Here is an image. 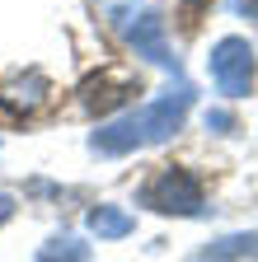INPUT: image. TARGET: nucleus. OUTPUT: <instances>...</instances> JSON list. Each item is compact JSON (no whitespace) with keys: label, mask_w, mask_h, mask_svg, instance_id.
Wrapping results in <instances>:
<instances>
[{"label":"nucleus","mask_w":258,"mask_h":262,"mask_svg":"<svg viewBox=\"0 0 258 262\" xmlns=\"http://www.w3.org/2000/svg\"><path fill=\"white\" fill-rule=\"evenodd\" d=\"M188 108H192V89H188V80H178L155 103H146L141 113H127V117L99 126L89 136V145H94V155H127V150H141V145H160L183 126Z\"/></svg>","instance_id":"obj_1"},{"label":"nucleus","mask_w":258,"mask_h":262,"mask_svg":"<svg viewBox=\"0 0 258 262\" xmlns=\"http://www.w3.org/2000/svg\"><path fill=\"white\" fill-rule=\"evenodd\" d=\"M207 71L225 98H244L253 89V75H258V56L244 38H221L207 56Z\"/></svg>","instance_id":"obj_2"},{"label":"nucleus","mask_w":258,"mask_h":262,"mask_svg":"<svg viewBox=\"0 0 258 262\" xmlns=\"http://www.w3.org/2000/svg\"><path fill=\"white\" fill-rule=\"evenodd\" d=\"M141 206L165 211V215H202V183L188 169H160L141 187Z\"/></svg>","instance_id":"obj_3"},{"label":"nucleus","mask_w":258,"mask_h":262,"mask_svg":"<svg viewBox=\"0 0 258 262\" xmlns=\"http://www.w3.org/2000/svg\"><path fill=\"white\" fill-rule=\"evenodd\" d=\"M113 28L127 33V42L136 47V56H146V61H155V66H165V71H178V56H174L169 42H165V19H160L155 10H141V14H136V5H132L127 14L113 19Z\"/></svg>","instance_id":"obj_4"},{"label":"nucleus","mask_w":258,"mask_h":262,"mask_svg":"<svg viewBox=\"0 0 258 262\" xmlns=\"http://www.w3.org/2000/svg\"><path fill=\"white\" fill-rule=\"evenodd\" d=\"M132 94H136L132 80H89V84H85V108H94V113H113V108L127 103Z\"/></svg>","instance_id":"obj_5"},{"label":"nucleus","mask_w":258,"mask_h":262,"mask_svg":"<svg viewBox=\"0 0 258 262\" xmlns=\"http://www.w3.org/2000/svg\"><path fill=\"white\" fill-rule=\"evenodd\" d=\"M89 229H94L99 239H127V234L136 229V220L127 215L122 206H94V211H89Z\"/></svg>","instance_id":"obj_6"},{"label":"nucleus","mask_w":258,"mask_h":262,"mask_svg":"<svg viewBox=\"0 0 258 262\" xmlns=\"http://www.w3.org/2000/svg\"><path fill=\"white\" fill-rule=\"evenodd\" d=\"M258 253V234H230V239H221L202 253V262H230V257H249Z\"/></svg>","instance_id":"obj_7"},{"label":"nucleus","mask_w":258,"mask_h":262,"mask_svg":"<svg viewBox=\"0 0 258 262\" xmlns=\"http://www.w3.org/2000/svg\"><path fill=\"white\" fill-rule=\"evenodd\" d=\"M85 244L75 239V234H61V239H52L47 248H38V262H85Z\"/></svg>","instance_id":"obj_8"},{"label":"nucleus","mask_w":258,"mask_h":262,"mask_svg":"<svg viewBox=\"0 0 258 262\" xmlns=\"http://www.w3.org/2000/svg\"><path fill=\"white\" fill-rule=\"evenodd\" d=\"M230 126H235V117H230V113H221V108H216V113H207V131H230Z\"/></svg>","instance_id":"obj_9"},{"label":"nucleus","mask_w":258,"mask_h":262,"mask_svg":"<svg viewBox=\"0 0 258 262\" xmlns=\"http://www.w3.org/2000/svg\"><path fill=\"white\" fill-rule=\"evenodd\" d=\"M10 215H14V196H10V192H0V225H5Z\"/></svg>","instance_id":"obj_10"},{"label":"nucleus","mask_w":258,"mask_h":262,"mask_svg":"<svg viewBox=\"0 0 258 262\" xmlns=\"http://www.w3.org/2000/svg\"><path fill=\"white\" fill-rule=\"evenodd\" d=\"M240 10H244V14H249V19L258 24V0H240Z\"/></svg>","instance_id":"obj_11"}]
</instances>
